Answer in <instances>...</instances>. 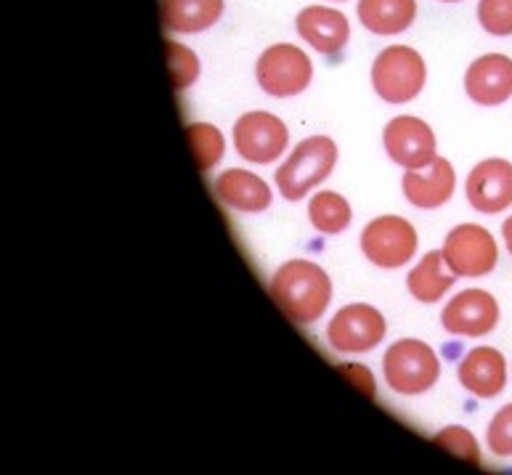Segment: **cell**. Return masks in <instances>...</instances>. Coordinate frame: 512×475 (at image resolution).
<instances>
[{
    "instance_id": "cell-1",
    "label": "cell",
    "mask_w": 512,
    "mask_h": 475,
    "mask_svg": "<svg viewBox=\"0 0 512 475\" xmlns=\"http://www.w3.org/2000/svg\"><path fill=\"white\" fill-rule=\"evenodd\" d=\"M268 292L290 322L314 324L329 308L332 279L319 263L292 258L274 271Z\"/></svg>"
},
{
    "instance_id": "cell-2",
    "label": "cell",
    "mask_w": 512,
    "mask_h": 475,
    "mask_svg": "<svg viewBox=\"0 0 512 475\" xmlns=\"http://www.w3.org/2000/svg\"><path fill=\"white\" fill-rule=\"evenodd\" d=\"M337 165V144L329 136L303 138L290 157L276 170V189L287 202L303 200L308 192H314L332 176Z\"/></svg>"
},
{
    "instance_id": "cell-3",
    "label": "cell",
    "mask_w": 512,
    "mask_h": 475,
    "mask_svg": "<svg viewBox=\"0 0 512 475\" xmlns=\"http://www.w3.org/2000/svg\"><path fill=\"white\" fill-rule=\"evenodd\" d=\"M383 375L390 391L398 396H420L438 383L441 361L425 340L404 338L385 351Z\"/></svg>"
},
{
    "instance_id": "cell-4",
    "label": "cell",
    "mask_w": 512,
    "mask_h": 475,
    "mask_svg": "<svg viewBox=\"0 0 512 475\" xmlns=\"http://www.w3.org/2000/svg\"><path fill=\"white\" fill-rule=\"evenodd\" d=\"M428 80V69L414 48L388 46L372 62V88L388 104H406L420 96Z\"/></svg>"
},
{
    "instance_id": "cell-5",
    "label": "cell",
    "mask_w": 512,
    "mask_h": 475,
    "mask_svg": "<svg viewBox=\"0 0 512 475\" xmlns=\"http://www.w3.org/2000/svg\"><path fill=\"white\" fill-rule=\"evenodd\" d=\"M361 253L377 269H404L417 255V229L401 215H380L361 231Z\"/></svg>"
},
{
    "instance_id": "cell-6",
    "label": "cell",
    "mask_w": 512,
    "mask_h": 475,
    "mask_svg": "<svg viewBox=\"0 0 512 475\" xmlns=\"http://www.w3.org/2000/svg\"><path fill=\"white\" fill-rule=\"evenodd\" d=\"M255 77L268 96L290 99L311 85L314 64L308 54H303V48L290 46V43H274L260 54L258 64H255Z\"/></svg>"
},
{
    "instance_id": "cell-7",
    "label": "cell",
    "mask_w": 512,
    "mask_h": 475,
    "mask_svg": "<svg viewBox=\"0 0 512 475\" xmlns=\"http://www.w3.org/2000/svg\"><path fill=\"white\" fill-rule=\"evenodd\" d=\"M444 258L449 269L457 276L467 279H481L497 269L499 247L497 239L489 229H483L478 223H459L446 234L444 239Z\"/></svg>"
},
{
    "instance_id": "cell-8",
    "label": "cell",
    "mask_w": 512,
    "mask_h": 475,
    "mask_svg": "<svg viewBox=\"0 0 512 475\" xmlns=\"http://www.w3.org/2000/svg\"><path fill=\"white\" fill-rule=\"evenodd\" d=\"M388 322L369 303H351L327 324V340L337 353H367L385 340Z\"/></svg>"
},
{
    "instance_id": "cell-9",
    "label": "cell",
    "mask_w": 512,
    "mask_h": 475,
    "mask_svg": "<svg viewBox=\"0 0 512 475\" xmlns=\"http://www.w3.org/2000/svg\"><path fill=\"white\" fill-rule=\"evenodd\" d=\"M290 144V131L282 117L271 112H247L234 123V146L239 157L255 165H271Z\"/></svg>"
},
{
    "instance_id": "cell-10",
    "label": "cell",
    "mask_w": 512,
    "mask_h": 475,
    "mask_svg": "<svg viewBox=\"0 0 512 475\" xmlns=\"http://www.w3.org/2000/svg\"><path fill=\"white\" fill-rule=\"evenodd\" d=\"M385 152L398 168L417 170L436 160V133L425 120L412 115L393 117L383 131Z\"/></svg>"
},
{
    "instance_id": "cell-11",
    "label": "cell",
    "mask_w": 512,
    "mask_h": 475,
    "mask_svg": "<svg viewBox=\"0 0 512 475\" xmlns=\"http://www.w3.org/2000/svg\"><path fill=\"white\" fill-rule=\"evenodd\" d=\"M441 324L454 338H486L497 330L499 303L486 290H462L441 311Z\"/></svg>"
},
{
    "instance_id": "cell-12",
    "label": "cell",
    "mask_w": 512,
    "mask_h": 475,
    "mask_svg": "<svg viewBox=\"0 0 512 475\" xmlns=\"http://www.w3.org/2000/svg\"><path fill=\"white\" fill-rule=\"evenodd\" d=\"M465 194L475 213H505L507 207H512V162L502 157L478 162L467 176Z\"/></svg>"
},
{
    "instance_id": "cell-13",
    "label": "cell",
    "mask_w": 512,
    "mask_h": 475,
    "mask_svg": "<svg viewBox=\"0 0 512 475\" xmlns=\"http://www.w3.org/2000/svg\"><path fill=\"white\" fill-rule=\"evenodd\" d=\"M465 93L478 107H502L512 99V59L505 54L478 56L465 72Z\"/></svg>"
},
{
    "instance_id": "cell-14",
    "label": "cell",
    "mask_w": 512,
    "mask_h": 475,
    "mask_svg": "<svg viewBox=\"0 0 512 475\" xmlns=\"http://www.w3.org/2000/svg\"><path fill=\"white\" fill-rule=\"evenodd\" d=\"M401 189H404L409 205H414L417 210H438L454 197L457 173L446 157H436L425 168L406 170L401 178Z\"/></svg>"
},
{
    "instance_id": "cell-15",
    "label": "cell",
    "mask_w": 512,
    "mask_h": 475,
    "mask_svg": "<svg viewBox=\"0 0 512 475\" xmlns=\"http://www.w3.org/2000/svg\"><path fill=\"white\" fill-rule=\"evenodd\" d=\"M459 385L475 399H494L505 391L507 385V359L505 353L491 348V345H478L465 353L457 369Z\"/></svg>"
},
{
    "instance_id": "cell-16",
    "label": "cell",
    "mask_w": 512,
    "mask_h": 475,
    "mask_svg": "<svg viewBox=\"0 0 512 475\" xmlns=\"http://www.w3.org/2000/svg\"><path fill=\"white\" fill-rule=\"evenodd\" d=\"M298 35L306 40L308 46L324 56L340 54L351 38V22L343 11L327 6H308L303 8L295 19Z\"/></svg>"
},
{
    "instance_id": "cell-17",
    "label": "cell",
    "mask_w": 512,
    "mask_h": 475,
    "mask_svg": "<svg viewBox=\"0 0 512 475\" xmlns=\"http://www.w3.org/2000/svg\"><path fill=\"white\" fill-rule=\"evenodd\" d=\"M218 200L239 213H263L274 202L271 186L253 170L229 168L213 181Z\"/></svg>"
},
{
    "instance_id": "cell-18",
    "label": "cell",
    "mask_w": 512,
    "mask_h": 475,
    "mask_svg": "<svg viewBox=\"0 0 512 475\" xmlns=\"http://www.w3.org/2000/svg\"><path fill=\"white\" fill-rule=\"evenodd\" d=\"M226 3L223 0H162L160 16L165 30L178 35H194V32L210 30L223 16Z\"/></svg>"
},
{
    "instance_id": "cell-19",
    "label": "cell",
    "mask_w": 512,
    "mask_h": 475,
    "mask_svg": "<svg viewBox=\"0 0 512 475\" xmlns=\"http://www.w3.org/2000/svg\"><path fill=\"white\" fill-rule=\"evenodd\" d=\"M454 282H457V274L449 269L444 250H430L409 271V276H406V290H409V295L414 300H420V303H438L451 290Z\"/></svg>"
},
{
    "instance_id": "cell-20",
    "label": "cell",
    "mask_w": 512,
    "mask_h": 475,
    "mask_svg": "<svg viewBox=\"0 0 512 475\" xmlns=\"http://www.w3.org/2000/svg\"><path fill=\"white\" fill-rule=\"evenodd\" d=\"M417 0H359V22L375 35H398L414 24Z\"/></svg>"
},
{
    "instance_id": "cell-21",
    "label": "cell",
    "mask_w": 512,
    "mask_h": 475,
    "mask_svg": "<svg viewBox=\"0 0 512 475\" xmlns=\"http://www.w3.org/2000/svg\"><path fill=\"white\" fill-rule=\"evenodd\" d=\"M308 221L319 234L337 237L343 234L353 221L351 202L337 192H316L308 202Z\"/></svg>"
},
{
    "instance_id": "cell-22",
    "label": "cell",
    "mask_w": 512,
    "mask_h": 475,
    "mask_svg": "<svg viewBox=\"0 0 512 475\" xmlns=\"http://www.w3.org/2000/svg\"><path fill=\"white\" fill-rule=\"evenodd\" d=\"M186 138H189L194 160H197V168L202 173L213 170L223 160V154H226V138H223V133L215 125L189 123L186 125Z\"/></svg>"
},
{
    "instance_id": "cell-23",
    "label": "cell",
    "mask_w": 512,
    "mask_h": 475,
    "mask_svg": "<svg viewBox=\"0 0 512 475\" xmlns=\"http://www.w3.org/2000/svg\"><path fill=\"white\" fill-rule=\"evenodd\" d=\"M165 51H168V67L173 88L176 91H186L199 77L197 54H194L192 48H186L184 43H176V40H165Z\"/></svg>"
},
{
    "instance_id": "cell-24",
    "label": "cell",
    "mask_w": 512,
    "mask_h": 475,
    "mask_svg": "<svg viewBox=\"0 0 512 475\" xmlns=\"http://www.w3.org/2000/svg\"><path fill=\"white\" fill-rule=\"evenodd\" d=\"M436 446H441L444 452L454 454L457 460L470 462V465H481V446L475 441V436L462 425H449V428L438 430L433 436Z\"/></svg>"
},
{
    "instance_id": "cell-25",
    "label": "cell",
    "mask_w": 512,
    "mask_h": 475,
    "mask_svg": "<svg viewBox=\"0 0 512 475\" xmlns=\"http://www.w3.org/2000/svg\"><path fill=\"white\" fill-rule=\"evenodd\" d=\"M478 22L494 38H510L512 0H481L478 3Z\"/></svg>"
},
{
    "instance_id": "cell-26",
    "label": "cell",
    "mask_w": 512,
    "mask_h": 475,
    "mask_svg": "<svg viewBox=\"0 0 512 475\" xmlns=\"http://www.w3.org/2000/svg\"><path fill=\"white\" fill-rule=\"evenodd\" d=\"M486 444L497 457H512V404H505L489 422Z\"/></svg>"
},
{
    "instance_id": "cell-27",
    "label": "cell",
    "mask_w": 512,
    "mask_h": 475,
    "mask_svg": "<svg viewBox=\"0 0 512 475\" xmlns=\"http://www.w3.org/2000/svg\"><path fill=\"white\" fill-rule=\"evenodd\" d=\"M337 372L345 375V380L353 385V388H359L367 399H375L377 396V385H375V375L369 372L364 364H337Z\"/></svg>"
},
{
    "instance_id": "cell-28",
    "label": "cell",
    "mask_w": 512,
    "mask_h": 475,
    "mask_svg": "<svg viewBox=\"0 0 512 475\" xmlns=\"http://www.w3.org/2000/svg\"><path fill=\"white\" fill-rule=\"evenodd\" d=\"M502 237H505V245H507V253L512 255V215L502 223Z\"/></svg>"
},
{
    "instance_id": "cell-29",
    "label": "cell",
    "mask_w": 512,
    "mask_h": 475,
    "mask_svg": "<svg viewBox=\"0 0 512 475\" xmlns=\"http://www.w3.org/2000/svg\"><path fill=\"white\" fill-rule=\"evenodd\" d=\"M441 3H459V0H441Z\"/></svg>"
},
{
    "instance_id": "cell-30",
    "label": "cell",
    "mask_w": 512,
    "mask_h": 475,
    "mask_svg": "<svg viewBox=\"0 0 512 475\" xmlns=\"http://www.w3.org/2000/svg\"><path fill=\"white\" fill-rule=\"evenodd\" d=\"M337 3H340V0H337Z\"/></svg>"
}]
</instances>
